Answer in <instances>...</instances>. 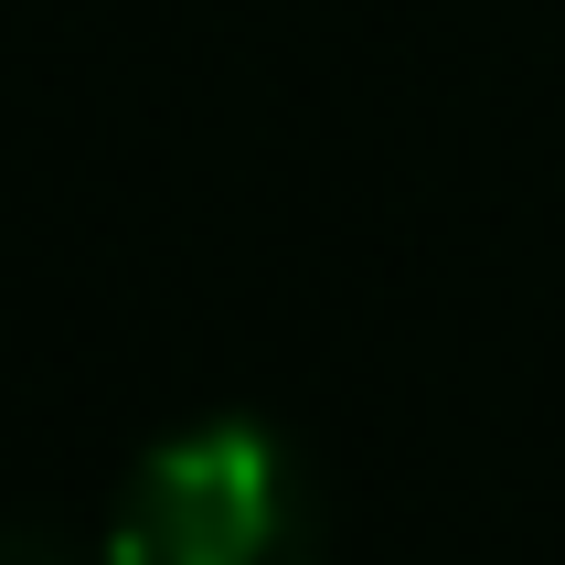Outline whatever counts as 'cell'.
Listing matches in <instances>:
<instances>
[{"mask_svg":"<svg viewBox=\"0 0 565 565\" xmlns=\"http://www.w3.org/2000/svg\"><path fill=\"white\" fill-rule=\"evenodd\" d=\"M310 555V491L267 427L214 416L160 438L118 491L107 565H299Z\"/></svg>","mask_w":565,"mask_h":565,"instance_id":"cell-1","label":"cell"},{"mask_svg":"<svg viewBox=\"0 0 565 565\" xmlns=\"http://www.w3.org/2000/svg\"><path fill=\"white\" fill-rule=\"evenodd\" d=\"M0 565H107V555H86V544L54 534V523H11V534H0Z\"/></svg>","mask_w":565,"mask_h":565,"instance_id":"cell-2","label":"cell"}]
</instances>
